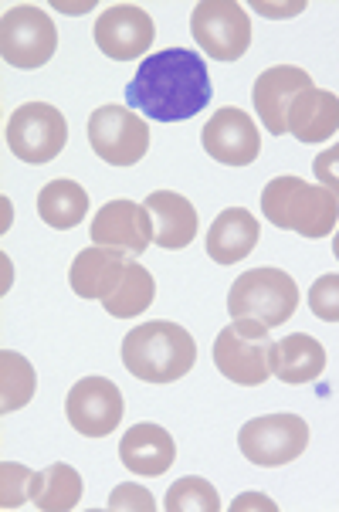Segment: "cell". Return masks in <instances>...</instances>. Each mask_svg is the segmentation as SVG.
Listing matches in <instances>:
<instances>
[{
  "label": "cell",
  "mask_w": 339,
  "mask_h": 512,
  "mask_svg": "<svg viewBox=\"0 0 339 512\" xmlns=\"http://www.w3.org/2000/svg\"><path fill=\"white\" fill-rule=\"evenodd\" d=\"M211 102V75L194 48L156 51L126 85V106L153 123H184Z\"/></svg>",
  "instance_id": "1"
},
{
  "label": "cell",
  "mask_w": 339,
  "mask_h": 512,
  "mask_svg": "<svg viewBox=\"0 0 339 512\" xmlns=\"http://www.w3.org/2000/svg\"><path fill=\"white\" fill-rule=\"evenodd\" d=\"M197 363V343L184 326L170 319H150L123 340V367L146 384H173Z\"/></svg>",
  "instance_id": "2"
},
{
  "label": "cell",
  "mask_w": 339,
  "mask_h": 512,
  "mask_svg": "<svg viewBox=\"0 0 339 512\" xmlns=\"http://www.w3.org/2000/svg\"><path fill=\"white\" fill-rule=\"evenodd\" d=\"M262 214L275 228L295 231L302 238H326L339 224V201L323 184L282 173L262 190Z\"/></svg>",
  "instance_id": "3"
},
{
  "label": "cell",
  "mask_w": 339,
  "mask_h": 512,
  "mask_svg": "<svg viewBox=\"0 0 339 512\" xmlns=\"http://www.w3.org/2000/svg\"><path fill=\"white\" fill-rule=\"evenodd\" d=\"M299 306V285L282 268H251L238 275L228 292V312L234 319H258L268 329L285 326Z\"/></svg>",
  "instance_id": "4"
},
{
  "label": "cell",
  "mask_w": 339,
  "mask_h": 512,
  "mask_svg": "<svg viewBox=\"0 0 339 512\" xmlns=\"http://www.w3.org/2000/svg\"><path fill=\"white\" fill-rule=\"evenodd\" d=\"M272 336L258 319H238L214 340V367L238 387H262L272 377Z\"/></svg>",
  "instance_id": "5"
},
{
  "label": "cell",
  "mask_w": 339,
  "mask_h": 512,
  "mask_svg": "<svg viewBox=\"0 0 339 512\" xmlns=\"http://www.w3.org/2000/svg\"><path fill=\"white\" fill-rule=\"evenodd\" d=\"M58 48L55 21L34 4H17L0 17V55L11 68L34 72L48 65Z\"/></svg>",
  "instance_id": "6"
},
{
  "label": "cell",
  "mask_w": 339,
  "mask_h": 512,
  "mask_svg": "<svg viewBox=\"0 0 339 512\" xmlns=\"http://www.w3.org/2000/svg\"><path fill=\"white\" fill-rule=\"evenodd\" d=\"M190 34L214 62H238L251 48V17L238 0H201L190 14Z\"/></svg>",
  "instance_id": "7"
},
{
  "label": "cell",
  "mask_w": 339,
  "mask_h": 512,
  "mask_svg": "<svg viewBox=\"0 0 339 512\" xmlns=\"http://www.w3.org/2000/svg\"><path fill=\"white\" fill-rule=\"evenodd\" d=\"M68 143L65 116L48 102H24L7 119V146L24 163H51Z\"/></svg>",
  "instance_id": "8"
},
{
  "label": "cell",
  "mask_w": 339,
  "mask_h": 512,
  "mask_svg": "<svg viewBox=\"0 0 339 512\" xmlns=\"http://www.w3.org/2000/svg\"><path fill=\"white\" fill-rule=\"evenodd\" d=\"M89 143L109 167H133L150 153V123H143L129 106L109 102L89 116Z\"/></svg>",
  "instance_id": "9"
},
{
  "label": "cell",
  "mask_w": 339,
  "mask_h": 512,
  "mask_svg": "<svg viewBox=\"0 0 339 512\" xmlns=\"http://www.w3.org/2000/svg\"><path fill=\"white\" fill-rule=\"evenodd\" d=\"M238 448L251 465L282 468L309 448V424L299 414H265L238 431Z\"/></svg>",
  "instance_id": "10"
},
{
  "label": "cell",
  "mask_w": 339,
  "mask_h": 512,
  "mask_svg": "<svg viewBox=\"0 0 339 512\" xmlns=\"http://www.w3.org/2000/svg\"><path fill=\"white\" fill-rule=\"evenodd\" d=\"M65 414L78 435L106 438L123 424V414H126L123 390L112 384L109 377H82L68 390Z\"/></svg>",
  "instance_id": "11"
},
{
  "label": "cell",
  "mask_w": 339,
  "mask_h": 512,
  "mask_svg": "<svg viewBox=\"0 0 339 512\" xmlns=\"http://www.w3.org/2000/svg\"><path fill=\"white\" fill-rule=\"evenodd\" d=\"M95 45L112 62H136L150 51L156 38V24L153 17L136 4H112L109 11H102L95 17V31H92Z\"/></svg>",
  "instance_id": "12"
},
{
  "label": "cell",
  "mask_w": 339,
  "mask_h": 512,
  "mask_svg": "<svg viewBox=\"0 0 339 512\" xmlns=\"http://www.w3.org/2000/svg\"><path fill=\"white\" fill-rule=\"evenodd\" d=\"M201 143L211 160L224 163V167H248L262 153V136H258V123L245 109H217L204 123Z\"/></svg>",
  "instance_id": "13"
},
{
  "label": "cell",
  "mask_w": 339,
  "mask_h": 512,
  "mask_svg": "<svg viewBox=\"0 0 339 512\" xmlns=\"http://www.w3.org/2000/svg\"><path fill=\"white\" fill-rule=\"evenodd\" d=\"M306 89H312V78L306 68H295V65L265 68V72L255 78L251 102H255V112L268 133H275V136L289 133V112L295 106V99Z\"/></svg>",
  "instance_id": "14"
},
{
  "label": "cell",
  "mask_w": 339,
  "mask_h": 512,
  "mask_svg": "<svg viewBox=\"0 0 339 512\" xmlns=\"http://www.w3.org/2000/svg\"><path fill=\"white\" fill-rule=\"evenodd\" d=\"M92 241L102 248H116L126 255H143L153 241V218L146 204L133 201H109L92 218Z\"/></svg>",
  "instance_id": "15"
},
{
  "label": "cell",
  "mask_w": 339,
  "mask_h": 512,
  "mask_svg": "<svg viewBox=\"0 0 339 512\" xmlns=\"http://www.w3.org/2000/svg\"><path fill=\"white\" fill-rule=\"evenodd\" d=\"M119 458L133 475L156 479V475H167L170 465L177 462V445H173L167 428H160L153 421H139L123 435Z\"/></svg>",
  "instance_id": "16"
},
{
  "label": "cell",
  "mask_w": 339,
  "mask_h": 512,
  "mask_svg": "<svg viewBox=\"0 0 339 512\" xmlns=\"http://www.w3.org/2000/svg\"><path fill=\"white\" fill-rule=\"evenodd\" d=\"M143 204L153 218V245L177 251L187 248L197 238V231H201L194 204L184 194H177V190H153Z\"/></svg>",
  "instance_id": "17"
},
{
  "label": "cell",
  "mask_w": 339,
  "mask_h": 512,
  "mask_svg": "<svg viewBox=\"0 0 339 512\" xmlns=\"http://www.w3.org/2000/svg\"><path fill=\"white\" fill-rule=\"evenodd\" d=\"M126 265H129L126 251L92 245L75 255L72 268H68V285H72V292L82 295V299L102 302L119 285V279H123Z\"/></svg>",
  "instance_id": "18"
},
{
  "label": "cell",
  "mask_w": 339,
  "mask_h": 512,
  "mask_svg": "<svg viewBox=\"0 0 339 512\" xmlns=\"http://www.w3.org/2000/svg\"><path fill=\"white\" fill-rule=\"evenodd\" d=\"M258 218L245 207H228L221 211L207 231V255L214 258L217 265H234L241 258H248L258 245Z\"/></svg>",
  "instance_id": "19"
},
{
  "label": "cell",
  "mask_w": 339,
  "mask_h": 512,
  "mask_svg": "<svg viewBox=\"0 0 339 512\" xmlns=\"http://www.w3.org/2000/svg\"><path fill=\"white\" fill-rule=\"evenodd\" d=\"M326 370V350L316 336L292 333L272 346V377L289 387H302L319 380Z\"/></svg>",
  "instance_id": "20"
},
{
  "label": "cell",
  "mask_w": 339,
  "mask_h": 512,
  "mask_svg": "<svg viewBox=\"0 0 339 512\" xmlns=\"http://www.w3.org/2000/svg\"><path fill=\"white\" fill-rule=\"evenodd\" d=\"M339 129V95L326 89H306L295 99V106L289 112V133L299 143L316 146L326 143L329 136H336Z\"/></svg>",
  "instance_id": "21"
},
{
  "label": "cell",
  "mask_w": 339,
  "mask_h": 512,
  "mask_svg": "<svg viewBox=\"0 0 339 512\" xmlns=\"http://www.w3.org/2000/svg\"><path fill=\"white\" fill-rule=\"evenodd\" d=\"M38 214H41V221L55 231L78 228V224L85 221V214H89V194H85V187H78L75 180L58 177L41 187Z\"/></svg>",
  "instance_id": "22"
},
{
  "label": "cell",
  "mask_w": 339,
  "mask_h": 512,
  "mask_svg": "<svg viewBox=\"0 0 339 512\" xmlns=\"http://www.w3.org/2000/svg\"><path fill=\"white\" fill-rule=\"evenodd\" d=\"M85 482L72 465L55 462L45 472H34L31 479V502L41 512H68L82 502Z\"/></svg>",
  "instance_id": "23"
},
{
  "label": "cell",
  "mask_w": 339,
  "mask_h": 512,
  "mask_svg": "<svg viewBox=\"0 0 339 512\" xmlns=\"http://www.w3.org/2000/svg\"><path fill=\"white\" fill-rule=\"evenodd\" d=\"M153 299H156V282H153V275L146 272V268L139 265V262H133V258H129L123 279H119V285L106 295V299H102V306H106L109 316L129 319V316H139V312L150 309V306H153Z\"/></svg>",
  "instance_id": "24"
},
{
  "label": "cell",
  "mask_w": 339,
  "mask_h": 512,
  "mask_svg": "<svg viewBox=\"0 0 339 512\" xmlns=\"http://www.w3.org/2000/svg\"><path fill=\"white\" fill-rule=\"evenodd\" d=\"M34 387H38V377H34V367L21 353L4 350L0 353V411L11 414L21 411L24 404H31Z\"/></svg>",
  "instance_id": "25"
},
{
  "label": "cell",
  "mask_w": 339,
  "mask_h": 512,
  "mask_svg": "<svg viewBox=\"0 0 339 512\" xmlns=\"http://www.w3.org/2000/svg\"><path fill=\"white\" fill-rule=\"evenodd\" d=\"M167 512H217L221 509V496L207 479H197V475H187V479H177L167 489V502H163Z\"/></svg>",
  "instance_id": "26"
},
{
  "label": "cell",
  "mask_w": 339,
  "mask_h": 512,
  "mask_svg": "<svg viewBox=\"0 0 339 512\" xmlns=\"http://www.w3.org/2000/svg\"><path fill=\"white\" fill-rule=\"evenodd\" d=\"M31 479L34 472L24 465L4 462L0 465V506L4 509H17L31 499Z\"/></svg>",
  "instance_id": "27"
},
{
  "label": "cell",
  "mask_w": 339,
  "mask_h": 512,
  "mask_svg": "<svg viewBox=\"0 0 339 512\" xmlns=\"http://www.w3.org/2000/svg\"><path fill=\"white\" fill-rule=\"evenodd\" d=\"M309 309L323 323H339V275H323L309 289Z\"/></svg>",
  "instance_id": "28"
},
{
  "label": "cell",
  "mask_w": 339,
  "mask_h": 512,
  "mask_svg": "<svg viewBox=\"0 0 339 512\" xmlns=\"http://www.w3.org/2000/svg\"><path fill=\"white\" fill-rule=\"evenodd\" d=\"M106 506H109L112 512H119V509L153 512V509H156V499L150 496V492L143 489V485L126 482V485H116V489H112V496H109Z\"/></svg>",
  "instance_id": "29"
},
{
  "label": "cell",
  "mask_w": 339,
  "mask_h": 512,
  "mask_svg": "<svg viewBox=\"0 0 339 512\" xmlns=\"http://www.w3.org/2000/svg\"><path fill=\"white\" fill-rule=\"evenodd\" d=\"M312 173H316L319 184H323L339 201V143L316 153V160H312Z\"/></svg>",
  "instance_id": "30"
},
{
  "label": "cell",
  "mask_w": 339,
  "mask_h": 512,
  "mask_svg": "<svg viewBox=\"0 0 339 512\" xmlns=\"http://www.w3.org/2000/svg\"><path fill=\"white\" fill-rule=\"evenodd\" d=\"M251 506H262V509H275V502H268L265 496H255V492H248V496H241L234 502V509H251Z\"/></svg>",
  "instance_id": "31"
},
{
  "label": "cell",
  "mask_w": 339,
  "mask_h": 512,
  "mask_svg": "<svg viewBox=\"0 0 339 512\" xmlns=\"http://www.w3.org/2000/svg\"><path fill=\"white\" fill-rule=\"evenodd\" d=\"M333 255H336V258H339V231H336V234H333Z\"/></svg>",
  "instance_id": "32"
}]
</instances>
